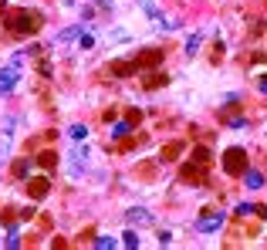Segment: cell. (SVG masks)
I'll return each instance as SVG.
<instances>
[{
  "mask_svg": "<svg viewBox=\"0 0 267 250\" xmlns=\"http://www.w3.org/2000/svg\"><path fill=\"white\" fill-rule=\"evenodd\" d=\"M223 173L227 176H244L247 173V152H244V149H227V152H223Z\"/></svg>",
  "mask_w": 267,
  "mask_h": 250,
  "instance_id": "1",
  "label": "cell"
},
{
  "mask_svg": "<svg viewBox=\"0 0 267 250\" xmlns=\"http://www.w3.org/2000/svg\"><path fill=\"white\" fill-rule=\"evenodd\" d=\"M64 169H68L71 179H81V173L88 169V149H85V146H75V149L68 152V166H64Z\"/></svg>",
  "mask_w": 267,
  "mask_h": 250,
  "instance_id": "2",
  "label": "cell"
},
{
  "mask_svg": "<svg viewBox=\"0 0 267 250\" xmlns=\"http://www.w3.org/2000/svg\"><path fill=\"white\" fill-rule=\"evenodd\" d=\"M38 27H41L38 14H31V17H27V14H14V17H10V31H17V34H31V31H38Z\"/></svg>",
  "mask_w": 267,
  "mask_h": 250,
  "instance_id": "3",
  "label": "cell"
},
{
  "mask_svg": "<svg viewBox=\"0 0 267 250\" xmlns=\"http://www.w3.org/2000/svg\"><path fill=\"white\" fill-rule=\"evenodd\" d=\"M125 220H129V227H153L156 223V216H153V210H146V206H132V210L125 213Z\"/></svg>",
  "mask_w": 267,
  "mask_h": 250,
  "instance_id": "4",
  "label": "cell"
},
{
  "mask_svg": "<svg viewBox=\"0 0 267 250\" xmlns=\"http://www.w3.org/2000/svg\"><path fill=\"white\" fill-rule=\"evenodd\" d=\"M17 81H20V64L0 68V95H7L10 88H17Z\"/></svg>",
  "mask_w": 267,
  "mask_h": 250,
  "instance_id": "5",
  "label": "cell"
},
{
  "mask_svg": "<svg viewBox=\"0 0 267 250\" xmlns=\"http://www.w3.org/2000/svg\"><path fill=\"white\" fill-rule=\"evenodd\" d=\"M223 220H227V216H223V213H203V216H200V220H196V230L200 233H213V230H220V227H223Z\"/></svg>",
  "mask_w": 267,
  "mask_h": 250,
  "instance_id": "6",
  "label": "cell"
},
{
  "mask_svg": "<svg viewBox=\"0 0 267 250\" xmlns=\"http://www.w3.org/2000/svg\"><path fill=\"white\" fill-rule=\"evenodd\" d=\"M48 193H51L48 176H34V179H27V196H31V200H44Z\"/></svg>",
  "mask_w": 267,
  "mask_h": 250,
  "instance_id": "7",
  "label": "cell"
},
{
  "mask_svg": "<svg viewBox=\"0 0 267 250\" xmlns=\"http://www.w3.org/2000/svg\"><path fill=\"white\" fill-rule=\"evenodd\" d=\"M183 179H186L190 186H203V183H207V173H203L200 162H196V166H186V169H183Z\"/></svg>",
  "mask_w": 267,
  "mask_h": 250,
  "instance_id": "8",
  "label": "cell"
},
{
  "mask_svg": "<svg viewBox=\"0 0 267 250\" xmlns=\"http://www.w3.org/2000/svg\"><path fill=\"white\" fill-rule=\"evenodd\" d=\"M112 71L118 78H129V75H139V64H135V58L132 61H112Z\"/></svg>",
  "mask_w": 267,
  "mask_h": 250,
  "instance_id": "9",
  "label": "cell"
},
{
  "mask_svg": "<svg viewBox=\"0 0 267 250\" xmlns=\"http://www.w3.org/2000/svg\"><path fill=\"white\" fill-rule=\"evenodd\" d=\"M81 31H85L81 24H75V27H64L61 34H54V44H57V48H61V44H71V41H78V34H81Z\"/></svg>",
  "mask_w": 267,
  "mask_h": 250,
  "instance_id": "10",
  "label": "cell"
},
{
  "mask_svg": "<svg viewBox=\"0 0 267 250\" xmlns=\"http://www.w3.org/2000/svg\"><path fill=\"white\" fill-rule=\"evenodd\" d=\"M244 183H247V190H261V186H264V176L247 169V173H244Z\"/></svg>",
  "mask_w": 267,
  "mask_h": 250,
  "instance_id": "11",
  "label": "cell"
},
{
  "mask_svg": "<svg viewBox=\"0 0 267 250\" xmlns=\"http://www.w3.org/2000/svg\"><path fill=\"white\" fill-rule=\"evenodd\" d=\"M179 152H183V142H169V146L162 149V162H172Z\"/></svg>",
  "mask_w": 267,
  "mask_h": 250,
  "instance_id": "12",
  "label": "cell"
},
{
  "mask_svg": "<svg viewBox=\"0 0 267 250\" xmlns=\"http://www.w3.org/2000/svg\"><path fill=\"white\" fill-rule=\"evenodd\" d=\"M7 247H10V250L20 247V227H17V223H10V227H7Z\"/></svg>",
  "mask_w": 267,
  "mask_h": 250,
  "instance_id": "13",
  "label": "cell"
},
{
  "mask_svg": "<svg viewBox=\"0 0 267 250\" xmlns=\"http://www.w3.org/2000/svg\"><path fill=\"white\" fill-rule=\"evenodd\" d=\"M78 48H81V51H92V48H95V34H92V31H81V34H78Z\"/></svg>",
  "mask_w": 267,
  "mask_h": 250,
  "instance_id": "14",
  "label": "cell"
},
{
  "mask_svg": "<svg viewBox=\"0 0 267 250\" xmlns=\"http://www.w3.org/2000/svg\"><path fill=\"white\" fill-rule=\"evenodd\" d=\"M200 41H203V34H190V38H186V48H183V51H186L190 58L200 51Z\"/></svg>",
  "mask_w": 267,
  "mask_h": 250,
  "instance_id": "15",
  "label": "cell"
},
{
  "mask_svg": "<svg viewBox=\"0 0 267 250\" xmlns=\"http://www.w3.org/2000/svg\"><path fill=\"white\" fill-rule=\"evenodd\" d=\"M129 132H132V122H115V129H112L115 139H125Z\"/></svg>",
  "mask_w": 267,
  "mask_h": 250,
  "instance_id": "16",
  "label": "cell"
},
{
  "mask_svg": "<svg viewBox=\"0 0 267 250\" xmlns=\"http://www.w3.org/2000/svg\"><path fill=\"white\" fill-rule=\"evenodd\" d=\"M122 244H125V247H139V230H135V227L132 230H125L122 233Z\"/></svg>",
  "mask_w": 267,
  "mask_h": 250,
  "instance_id": "17",
  "label": "cell"
},
{
  "mask_svg": "<svg viewBox=\"0 0 267 250\" xmlns=\"http://www.w3.org/2000/svg\"><path fill=\"white\" fill-rule=\"evenodd\" d=\"M95 247L98 250H112V247H118V240H115V237H95Z\"/></svg>",
  "mask_w": 267,
  "mask_h": 250,
  "instance_id": "18",
  "label": "cell"
},
{
  "mask_svg": "<svg viewBox=\"0 0 267 250\" xmlns=\"http://www.w3.org/2000/svg\"><path fill=\"white\" fill-rule=\"evenodd\" d=\"M193 162H200V166H207V162H210V152H207L203 146H200V149H193Z\"/></svg>",
  "mask_w": 267,
  "mask_h": 250,
  "instance_id": "19",
  "label": "cell"
},
{
  "mask_svg": "<svg viewBox=\"0 0 267 250\" xmlns=\"http://www.w3.org/2000/svg\"><path fill=\"white\" fill-rule=\"evenodd\" d=\"M71 139H75V142H85V139H88V129H85V125H71Z\"/></svg>",
  "mask_w": 267,
  "mask_h": 250,
  "instance_id": "20",
  "label": "cell"
},
{
  "mask_svg": "<svg viewBox=\"0 0 267 250\" xmlns=\"http://www.w3.org/2000/svg\"><path fill=\"white\" fill-rule=\"evenodd\" d=\"M14 176H20V179H24V176H31V162H24V159H20L17 166H14Z\"/></svg>",
  "mask_w": 267,
  "mask_h": 250,
  "instance_id": "21",
  "label": "cell"
},
{
  "mask_svg": "<svg viewBox=\"0 0 267 250\" xmlns=\"http://www.w3.org/2000/svg\"><path fill=\"white\" fill-rule=\"evenodd\" d=\"M41 166H44V169H51V166H54V152H41V159H38Z\"/></svg>",
  "mask_w": 267,
  "mask_h": 250,
  "instance_id": "22",
  "label": "cell"
},
{
  "mask_svg": "<svg viewBox=\"0 0 267 250\" xmlns=\"http://www.w3.org/2000/svg\"><path fill=\"white\" fill-rule=\"evenodd\" d=\"M172 244V233L169 230H159V247H169Z\"/></svg>",
  "mask_w": 267,
  "mask_h": 250,
  "instance_id": "23",
  "label": "cell"
},
{
  "mask_svg": "<svg viewBox=\"0 0 267 250\" xmlns=\"http://www.w3.org/2000/svg\"><path fill=\"white\" fill-rule=\"evenodd\" d=\"M230 122V129H247V122H244V118H227Z\"/></svg>",
  "mask_w": 267,
  "mask_h": 250,
  "instance_id": "24",
  "label": "cell"
},
{
  "mask_svg": "<svg viewBox=\"0 0 267 250\" xmlns=\"http://www.w3.org/2000/svg\"><path fill=\"white\" fill-rule=\"evenodd\" d=\"M250 210H254V206H250V203H240V206H237V216H247Z\"/></svg>",
  "mask_w": 267,
  "mask_h": 250,
  "instance_id": "25",
  "label": "cell"
},
{
  "mask_svg": "<svg viewBox=\"0 0 267 250\" xmlns=\"http://www.w3.org/2000/svg\"><path fill=\"white\" fill-rule=\"evenodd\" d=\"M257 88H261V92H264V95H267V75L261 78V81H257Z\"/></svg>",
  "mask_w": 267,
  "mask_h": 250,
  "instance_id": "26",
  "label": "cell"
}]
</instances>
